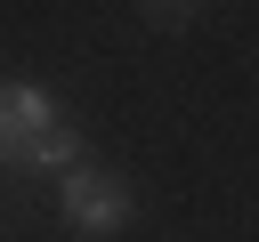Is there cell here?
<instances>
[{
  "label": "cell",
  "mask_w": 259,
  "mask_h": 242,
  "mask_svg": "<svg viewBox=\"0 0 259 242\" xmlns=\"http://www.w3.org/2000/svg\"><path fill=\"white\" fill-rule=\"evenodd\" d=\"M57 194H65V226H73L81 242H113V234L138 218V186H130L121 169H97V161H73Z\"/></svg>",
  "instance_id": "1"
},
{
  "label": "cell",
  "mask_w": 259,
  "mask_h": 242,
  "mask_svg": "<svg viewBox=\"0 0 259 242\" xmlns=\"http://www.w3.org/2000/svg\"><path fill=\"white\" fill-rule=\"evenodd\" d=\"M65 113H57V97L40 89V81H0V161H32V145L57 129Z\"/></svg>",
  "instance_id": "2"
},
{
  "label": "cell",
  "mask_w": 259,
  "mask_h": 242,
  "mask_svg": "<svg viewBox=\"0 0 259 242\" xmlns=\"http://www.w3.org/2000/svg\"><path fill=\"white\" fill-rule=\"evenodd\" d=\"M138 16H146V24H162V32H178V24H194V16H202V0H138Z\"/></svg>",
  "instance_id": "3"
}]
</instances>
